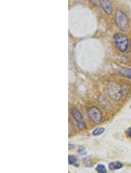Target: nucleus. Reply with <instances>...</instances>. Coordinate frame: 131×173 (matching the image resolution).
<instances>
[{
    "label": "nucleus",
    "mask_w": 131,
    "mask_h": 173,
    "mask_svg": "<svg viewBox=\"0 0 131 173\" xmlns=\"http://www.w3.org/2000/svg\"><path fill=\"white\" fill-rule=\"evenodd\" d=\"M77 161H78L77 157H76L75 156H73V155H69V157H68V162H69V164L76 166V164L77 163Z\"/></svg>",
    "instance_id": "nucleus-9"
},
{
    "label": "nucleus",
    "mask_w": 131,
    "mask_h": 173,
    "mask_svg": "<svg viewBox=\"0 0 131 173\" xmlns=\"http://www.w3.org/2000/svg\"><path fill=\"white\" fill-rule=\"evenodd\" d=\"M127 134L128 135V136L131 138V127H130L128 131H127Z\"/></svg>",
    "instance_id": "nucleus-14"
},
{
    "label": "nucleus",
    "mask_w": 131,
    "mask_h": 173,
    "mask_svg": "<svg viewBox=\"0 0 131 173\" xmlns=\"http://www.w3.org/2000/svg\"><path fill=\"white\" fill-rule=\"evenodd\" d=\"M96 170L98 173H107V170H106V168H105V166H104L103 164H101L97 165V166L96 168Z\"/></svg>",
    "instance_id": "nucleus-11"
},
{
    "label": "nucleus",
    "mask_w": 131,
    "mask_h": 173,
    "mask_svg": "<svg viewBox=\"0 0 131 173\" xmlns=\"http://www.w3.org/2000/svg\"><path fill=\"white\" fill-rule=\"evenodd\" d=\"M78 153L80 155H85L86 153V152H85V149L84 148H82V147H80L79 149Z\"/></svg>",
    "instance_id": "nucleus-13"
},
{
    "label": "nucleus",
    "mask_w": 131,
    "mask_h": 173,
    "mask_svg": "<svg viewBox=\"0 0 131 173\" xmlns=\"http://www.w3.org/2000/svg\"><path fill=\"white\" fill-rule=\"evenodd\" d=\"M119 74L124 77L131 79V68H124L119 71Z\"/></svg>",
    "instance_id": "nucleus-8"
},
{
    "label": "nucleus",
    "mask_w": 131,
    "mask_h": 173,
    "mask_svg": "<svg viewBox=\"0 0 131 173\" xmlns=\"http://www.w3.org/2000/svg\"><path fill=\"white\" fill-rule=\"evenodd\" d=\"M107 92L110 97L115 102L119 100L123 94L121 87L115 82H110L108 84Z\"/></svg>",
    "instance_id": "nucleus-3"
},
{
    "label": "nucleus",
    "mask_w": 131,
    "mask_h": 173,
    "mask_svg": "<svg viewBox=\"0 0 131 173\" xmlns=\"http://www.w3.org/2000/svg\"><path fill=\"white\" fill-rule=\"evenodd\" d=\"M123 167V164L120 162V161H113L111 162L108 164V168L110 170L113 171V170H119Z\"/></svg>",
    "instance_id": "nucleus-7"
},
{
    "label": "nucleus",
    "mask_w": 131,
    "mask_h": 173,
    "mask_svg": "<svg viewBox=\"0 0 131 173\" xmlns=\"http://www.w3.org/2000/svg\"><path fill=\"white\" fill-rule=\"evenodd\" d=\"M115 22L117 27L123 32L128 31L130 23L128 16L122 10L117 9L115 13Z\"/></svg>",
    "instance_id": "nucleus-1"
},
{
    "label": "nucleus",
    "mask_w": 131,
    "mask_h": 173,
    "mask_svg": "<svg viewBox=\"0 0 131 173\" xmlns=\"http://www.w3.org/2000/svg\"><path fill=\"white\" fill-rule=\"evenodd\" d=\"M105 129L104 128H102V127L97 128L93 131L92 134L93 136H99V135H100L103 133L105 132Z\"/></svg>",
    "instance_id": "nucleus-10"
},
{
    "label": "nucleus",
    "mask_w": 131,
    "mask_h": 173,
    "mask_svg": "<svg viewBox=\"0 0 131 173\" xmlns=\"http://www.w3.org/2000/svg\"><path fill=\"white\" fill-rule=\"evenodd\" d=\"M115 46L118 50L122 52H125L129 47V40L126 35L122 33H117L113 37Z\"/></svg>",
    "instance_id": "nucleus-2"
},
{
    "label": "nucleus",
    "mask_w": 131,
    "mask_h": 173,
    "mask_svg": "<svg viewBox=\"0 0 131 173\" xmlns=\"http://www.w3.org/2000/svg\"><path fill=\"white\" fill-rule=\"evenodd\" d=\"M100 4L107 15H111L113 13V5L110 0H99Z\"/></svg>",
    "instance_id": "nucleus-6"
},
{
    "label": "nucleus",
    "mask_w": 131,
    "mask_h": 173,
    "mask_svg": "<svg viewBox=\"0 0 131 173\" xmlns=\"http://www.w3.org/2000/svg\"><path fill=\"white\" fill-rule=\"evenodd\" d=\"M83 163H84V165H85L86 167H87L88 164H89V167H92V166H93V164H92L91 161L90 160L89 158H85V159L83 160Z\"/></svg>",
    "instance_id": "nucleus-12"
},
{
    "label": "nucleus",
    "mask_w": 131,
    "mask_h": 173,
    "mask_svg": "<svg viewBox=\"0 0 131 173\" xmlns=\"http://www.w3.org/2000/svg\"><path fill=\"white\" fill-rule=\"evenodd\" d=\"M130 47H131V42H130Z\"/></svg>",
    "instance_id": "nucleus-15"
},
{
    "label": "nucleus",
    "mask_w": 131,
    "mask_h": 173,
    "mask_svg": "<svg viewBox=\"0 0 131 173\" xmlns=\"http://www.w3.org/2000/svg\"><path fill=\"white\" fill-rule=\"evenodd\" d=\"M71 114L73 116V117L76 120L78 127L79 128L82 129L84 127L85 124H84V121L83 119V117L81 114V113L79 112L78 110L75 107H74L72 110H71Z\"/></svg>",
    "instance_id": "nucleus-5"
},
{
    "label": "nucleus",
    "mask_w": 131,
    "mask_h": 173,
    "mask_svg": "<svg viewBox=\"0 0 131 173\" xmlns=\"http://www.w3.org/2000/svg\"><path fill=\"white\" fill-rule=\"evenodd\" d=\"M88 114L90 119L96 124H100L103 119V114L101 111L96 107H92L88 110Z\"/></svg>",
    "instance_id": "nucleus-4"
}]
</instances>
